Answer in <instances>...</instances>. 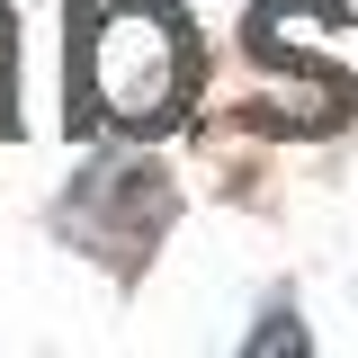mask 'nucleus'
Segmentation results:
<instances>
[{"mask_svg": "<svg viewBox=\"0 0 358 358\" xmlns=\"http://www.w3.org/2000/svg\"><path fill=\"white\" fill-rule=\"evenodd\" d=\"M90 81H99V99H108L117 117L152 126V117L179 108V90L197 81V54H188V36H179V18L162 0H134V9H117V18L99 27Z\"/></svg>", "mask_w": 358, "mask_h": 358, "instance_id": "nucleus-1", "label": "nucleus"}]
</instances>
